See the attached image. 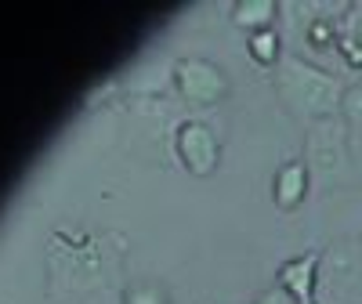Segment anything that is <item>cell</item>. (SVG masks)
Returning a JSON list of instances; mask_svg holds the SVG:
<instances>
[{
	"instance_id": "4",
	"label": "cell",
	"mask_w": 362,
	"mask_h": 304,
	"mask_svg": "<svg viewBox=\"0 0 362 304\" xmlns=\"http://www.w3.org/2000/svg\"><path fill=\"white\" fill-rule=\"evenodd\" d=\"M174 148H177V160L185 163V170L192 177H210L218 170V160H221V145L214 138L206 124L199 119H185L174 134Z\"/></svg>"
},
{
	"instance_id": "9",
	"label": "cell",
	"mask_w": 362,
	"mask_h": 304,
	"mask_svg": "<svg viewBox=\"0 0 362 304\" xmlns=\"http://www.w3.org/2000/svg\"><path fill=\"white\" fill-rule=\"evenodd\" d=\"M247 51H250V58L257 66H264V69H276L279 62H283V40H279V33L276 29H261V33H250L247 37Z\"/></svg>"
},
{
	"instance_id": "7",
	"label": "cell",
	"mask_w": 362,
	"mask_h": 304,
	"mask_svg": "<svg viewBox=\"0 0 362 304\" xmlns=\"http://www.w3.org/2000/svg\"><path fill=\"white\" fill-rule=\"evenodd\" d=\"M337 51L348 58V66L362 69V4L348 8L344 18H337Z\"/></svg>"
},
{
	"instance_id": "5",
	"label": "cell",
	"mask_w": 362,
	"mask_h": 304,
	"mask_svg": "<svg viewBox=\"0 0 362 304\" xmlns=\"http://www.w3.org/2000/svg\"><path fill=\"white\" fill-rule=\"evenodd\" d=\"M319 264H322V254H319V250H305V254H297V257L283 261L279 271H276L279 290H286L293 304H315Z\"/></svg>"
},
{
	"instance_id": "1",
	"label": "cell",
	"mask_w": 362,
	"mask_h": 304,
	"mask_svg": "<svg viewBox=\"0 0 362 304\" xmlns=\"http://www.w3.org/2000/svg\"><path fill=\"white\" fill-rule=\"evenodd\" d=\"M279 90V102L305 124H319V119L341 116V102H344V80L337 73H329L322 66H312L305 58H283L272 73Z\"/></svg>"
},
{
	"instance_id": "2",
	"label": "cell",
	"mask_w": 362,
	"mask_h": 304,
	"mask_svg": "<svg viewBox=\"0 0 362 304\" xmlns=\"http://www.w3.org/2000/svg\"><path fill=\"white\" fill-rule=\"evenodd\" d=\"M308 174H312V189L319 192H334L351 181V131L341 116L319 119L305 134V156Z\"/></svg>"
},
{
	"instance_id": "11",
	"label": "cell",
	"mask_w": 362,
	"mask_h": 304,
	"mask_svg": "<svg viewBox=\"0 0 362 304\" xmlns=\"http://www.w3.org/2000/svg\"><path fill=\"white\" fill-rule=\"evenodd\" d=\"M254 304H293V300H290V293H286V290H279V286H276V290L261 293V297H257Z\"/></svg>"
},
{
	"instance_id": "6",
	"label": "cell",
	"mask_w": 362,
	"mask_h": 304,
	"mask_svg": "<svg viewBox=\"0 0 362 304\" xmlns=\"http://www.w3.org/2000/svg\"><path fill=\"white\" fill-rule=\"evenodd\" d=\"M308 192H312V174H308L305 160L283 163L276 170V177H272V199H276L279 210H297L308 199Z\"/></svg>"
},
{
	"instance_id": "10",
	"label": "cell",
	"mask_w": 362,
	"mask_h": 304,
	"mask_svg": "<svg viewBox=\"0 0 362 304\" xmlns=\"http://www.w3.org/2000/svg\"><path fill=\"white\" fill-rule=\"evenodd\" d=\"M341 119L348 124L351 138H362V80L358 83H348L344 102H341Z\"/></svg>"
},
{
	"instance_id": "8",
	"label": "cell",
	"mask_w": 362,
	"mask_h": 304,
	"mask_svg": "<svg viewBox=\"0 0 362 304\" xmlns=\"http://www.w3.org/2000/svg\"><path fill=\"white\" fill-rule=\"evenodd\" d=\"M276 18H279V4H276V0H243V4L232 8V25L247 29V33L272 29Z\"/></svg>"
},
{
	"instance_id": "3",
	"label": "cell",
	"mask_w": 362,
	"mask_h": 304,
	"mask_svg": "<svg viewBox=\"0 0 362 304\" xmlns=\"http://www.w3.org/2000/svg\"><path fill=\"white\" fill-rule=\"evenodd\" d=\"M170 73H174L177 98L189 105H218L232 90L228 73L218 62H210V58H177Z\"/></svg>"
}]
</instances>
